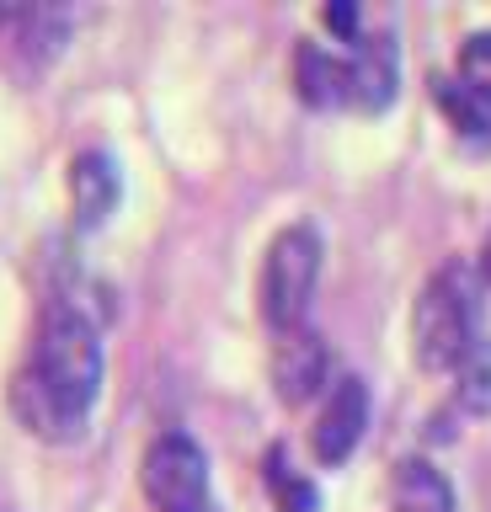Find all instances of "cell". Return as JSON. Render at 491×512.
<instances>
[{
    "label": "cell",
    "mask_w": 491,
    "mask_h": 512,
    "mask_svg": "<svg viewBox=\"0 0 491 512\" xmlns=\"http://www.w3.org/2000/svg\"><path fill=\"white\" fill-rule=\"evenodd\" d=\"M395 80H401V59H395V38H363L358 54L347 59V102L363 112H385L395 102Z\"/></svg>",
    "instance_id": "7"
},
{
    "label": "cell",
    "mask_w": 491,
    "mask_h": 512,
    "mask_svg": "<svg viewBox=\"0 0 491 512\" xmlns=\"http://www.w3.org/2000/svg\"><path fill=\"white\" fill-rule=\"evenodd\" d=\"M411 342H417L422 368H454L475 342V278L459 262L427 278L411 310Z\"/></svg>",
    "instance_id": "2"
},
{
    "label": "cell",
    "mask_w": 491,
    "mask_h": 512,
    "mask_svg": "<svg viewBox=\"0 0 491 512\" xmlns=\"http://www.w3.org/2000/svg\"><path fill=\"white\" fill-rule=\"evenodd\" d=\"M315 278H321V235L310 224H289L273 235L262 262V315L273 331H294L305 326Z\"/></svg>",
    "instance_id": "3"
},
{
    "label": "cell",
    "mask_w": 491,
    "mask_h": 512,
    "mask_svg": "<svg viewBox=\"0 0 491 512\" xmlns=\"http://www.w3.org/2000/svg\"><path fill=\"white\" fill-rule=\"evenodd\" d=\"M459 86L470 96H481V102H491V32H470L459 43Z\"/></svg>",
    "instance_id": "13"
},
{
    "label": "cell",
    "mask_w": 491,
    "mask_h": 512,
    "mask_svg": "<svg viewBox=\"0 0 491 512\" xmlns=\"http://www.w3.org/2000/svg\"><path fill=\"white\" fill-rule=\"evenodd\" d=\"M273 384H278V395L289 400V406H299V400H310L315 390H321L326 384V342H321V331H310V326L278 331Z\"/></svg>",
    "instance_id": "6"
},
{
    "label": "cell",
    "mask_w": 491,
    "mask_h": 512,
    "mask_svg": "<svg viewBox=\"0 0 491 512\" xmlns=\"http://www.w3.org/2000/svg\"><path fill=\"white\" fill-rule=\"evenodd\" d=\"M294 86L310 107H337L347 102V59L326 54L321 43H299L294 54Z\"/></svg>",
    "instance_id": "10"
},
{
    "label": "cell",
    "mask_w": 491,
    "mask_h": 512,
    "mask_svg": "<svg viewBox=\"0 0 491 512\" xmlns=\"http://www.w3.org/2000/svg\"><path fill=\"white\" fill-rule=\"evenodd\" d=\"M102 395V336L97 326L54 299L38 320L27 368L11 384V406L38 438H75Z\"/></svg>",
    "instance_id": "1"
},
{
    "label": "cell",
    "mask_w": 491,
    "mask_h": 512,
    "mask_svg": "<svg viewBox=\"0 0 491 512\" xmlns=\"http://www.w3.org/2000/svg\"><path fill=\"white\" fill-rule=\"evenodd\" d=\"M326 27H331V32H342V38H353V43H358V6H347V0H337V6L326 11Z\"/></svg>",
    "instance_id": "14"
},
{
    "label": "cell",
    "mask_w": 491,
    "mask_h": 512,
    "mask_svg": "<svg viewBox=\"0 0 491 512\" xmlns=\"http://www.w3.org/2000/svg\"><path fill=\"white\" fill-rule=\"evenodd\" d=\"M454 374H459V400L470 411H491V336H475L465 358L454 363Z\"/></svg>",
    "instance_id": "12"
},
{
    "label": "cell",
    "mask_w": 491,
    "mask_h": 512,
    "mask_svg": "<svg viewBox=\"0 0 491 512\" xmlns=\"http://www.w3.org/2000/svg\"><path fill=\"white\" fill-rule=\"evenodd\" d=\"M145 496L155 502V512H214L209 502V459L187 432H161L145 448Z\"/></svg>",
    "instance_id": "4"
},
{
    "label": "cell",
    "mask_w": 491,
    "mask_h": 512,
    "mask_svg": "<svg viewBox=\"0 0 491 512\" xmlns=\"http://www.w3.org/2000/svg\"><path fill=\"white\" fill-rule=\"evenodd\" d=\"M363 427H369V384H363L358 374H342L337 384H331V395H326L321 416H315V427H310L315 459H321V464H342L358 448Z\"/></svg>",
    "instance_id": "5"
},
{
    "label": "cell",
    "mask_w": 491,
    "mask_h": 512,
    "mask_svg": "<svg viewBox=\"0 0 491 512\" xmlns=\"http://www.w3.org/2000/svg\"><path fill=\"white\" fill-rule=\"evenodd\" d=\"M486 123H491V102H486Z\"/></svg>",
    "instance_id": "16"
},
{
    "label": "cell",
    "mask_w": 491,
    "mask_h": 512,
    "mask_svg": "<svg viewBox=\"0 0 491 512\" xmlns=\"http://www.w3.org/2000/svg\"><path fill=\"white\" fill-rule=\"evenodd\" d=\"M70 198H75V219H81L86 230H97V224L113 219V208L123 198V176L113 166V155H102V150L75 155V166H70Z\"/></svg>",
    "instance_id": "8"
},
{
    "label": "cell",
    "mask_w": 491,
    "mask_h": 512,
    "mask_svg": "<svg viewBox=\"0 0 491 512\" xmlns=\"http://www.w3.org/2000/svg\"><path fill=\"white\" fill-rule=\"evenodd\" d=\"M481 278L491 283V235H486V246H481Z\"/></svg>",
    "instance_id": "15"
},
{
    "label": "cell",
    "mask_w": 491,
    "mask_h": 512,
    "mask_svg": "<svg viewBox=\"0 0 491 512\" xmlns=\"http://www.w3.org/2000/svg\"><path fill=\"white\" fill-rule=\"evenodd\" d=\"M267 491H273L278 512H315L321 507V491H315V480H305L299 470H289V459H283V448L267 454Z\"/></svg>",
    "instance_id": "11"
},
{
    "label": "cell",
    "mask_w": 491,
    "mask_h": 512,
    "mask_svg": "<svg viewBox=\"0 0 491 512\" xmlns=\"http://www.w3.org/2000/svg\"><path fill=\"white\" fill-rule=\"evenodd\" d=\"M395 512H454V486L433 459H401L390 475Z\"/></svg>",
    "instance_id": "9"
}]
</instances>
